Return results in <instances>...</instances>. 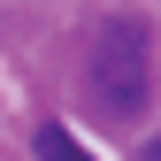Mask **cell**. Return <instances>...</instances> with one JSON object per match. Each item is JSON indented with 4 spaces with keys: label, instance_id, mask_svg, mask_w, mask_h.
Segmentation results:
<instances>
[{
    "label": "cell",
    "instance_id": "3957f363",
    "mask_svg": "<svg viewBox=\"0 0 161 161\" xmlns=\"http://www.w3.org/2000/svg\"><path fill=\"white\" fill-rule=\"evenodd\" d=\"M146 161H161V138H153V146H146Z\"/></svg>",
    "mask_w": 161,
    "mask_h": 161
},
{
    "label": "cell",
    "instance_id": "7a4b0ae2",
    "mask_svg": "<svg viewBox=\"0 0 161 161\" xmlns=\"http://www.w3.org/2000/svg\"><path fill=\"white\" fill-rule=\"evenodd\" d=\"M38 161H92V153L77 146V130H62V123H38Z\"/></svg>",
    "mask_w": 161,
    "mask_h": 161
},
{
    "label": "cell",
    "instance_id": "6da1fadb",
    "mask_svg": "<svg viewBox=\"0 0 161 161\" xmlns=\"http://www.w3.org/2000/svg\"><path fill=\"white\" fill-rule=\"evenodd\" d=\"M85 92L100 115H138L153 100V38L138 15H108V23L92 31V54H85Z\"/></svg>",
    "mask_w": 161,
    "mask_h": 161
}]
</instances>
